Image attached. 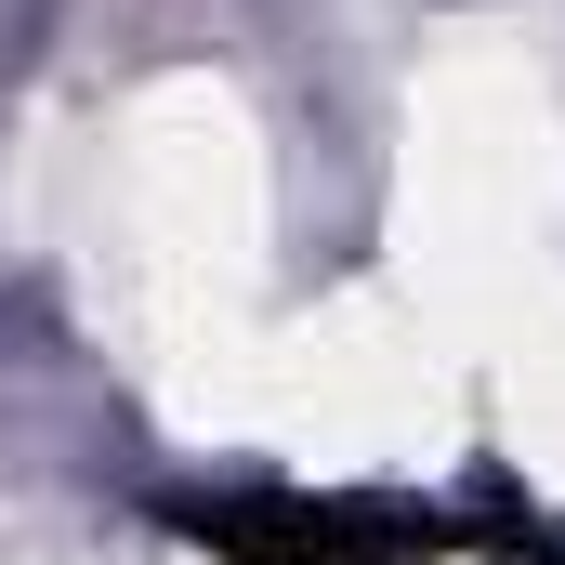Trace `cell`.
<instances>
[{
	"label": "cell",
	"mask_w": 565,
	"mask_h": 565,
	"mask_svg": "<svg viewBox=\"0 0 565 565\" xmlns=\"http://www.w3.org/2000/svg\"><path fill=\"white\" fill-rule=\"evenodd\" d=\"M171 526L224 565H422L447 526L408 500H302V487H237V500H171Z\"/></svg>",
	"instance_id": "obj_1"
},
{
	"label": "cell",
	"mask_w": 565,
	"mask_h": 565,
	"mask_svg": "<svg viewBox=\"0 0 565 565\" xmlns=\"http://www.w3.org/2000/svg\"><path fill=\"white\" fill-rule=\"evenodd\" d=\"M513 565H526V553H513ZM540 565H565V553H540Z\"/></svg>",
	"instance_id": "obj_2"
}]
</instances>
